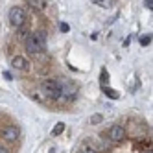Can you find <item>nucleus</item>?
Wrapping results in <instances>:
<instances>
[{
  "instance_id": "nucleus-1",
  "label": "nucleus",
  "mask_w": 153,
  "mask_h": 153,
  "mask_svg": "<svg viewBox=\"0 0 153 153\" xmlns=\"http://www.w3.org/2000/svg\"><path fill=\"white\" fill-rule=\"evenodd\" d=\"M46 31L45 30H37L33 33H30L26 37V50L30 53H39L46 48Z\"/></svg>"
},
{
  "instance_id": "nucleus-2",
  "label": "nucleus",
  "mask_w": 153,
  "mask_h": 153,
  "mask_svg": "<svg viewBox=\"0 0 153 153\" xmlns=\"http://www.w3.org/2000/svg\"><path fill=\"white\" fill-rule=\"evenodd\" d=\"M41 91H42V94H45L46 98H52V100H57V98H61L59 81H56V79H46V81H42Z\"/></svg>"
},
{
  "instance_id": "nucleus-3",
  "label": "nucleus",
  "mask_w": 153,
  "mask_h": 153,
  "mask_svg": "<svg viewBox=\"0 0 153 153\" xmlns=\"http://www.w3.org/2000/svg\"><path fill=\"white\" fill-rule=\"evenodd\" d=\"M24 20H26V11L22 7H19V6H13L11 9H9V24L15 26V28H20L24 24Z\"/></svg>"
},
{
  "instance_id": "nucleus-4",
  "label": "nucleus",
  "mask_w": 153,
  "mask_h": 153,
  "mask_svg": "<svg viewBox=\"0 0 153 153\" xmlns=\"http://www.w3.org/2000/svg\"><path fill=\"white\" fill-rule=\"evenodd\" d=\"M59 89H61V96H65L67 100H74V96H76V85L72 81H61L59 83Z\"/></svg>"
},
{
  "instance_id": "nucleus-5",
  "label": "nucleus",
  "mask_w": 153,
  "mask_h": 153,
  "mask_svg": "<svg viewBox=\"0 0 153 153\" xmlns=\"http://www.w3.org/2000/svg\"><path fill=\"white\" fill-rule=\"evenodd\" d=\"M0 137H2L4 140L13 142V140L19 138V127H15V126H6V127H2V131H0Z\"/></svg>"
},
{
  "instance_id": "nucleus-6",
  "label": "nucleus",
  "mask_w": 153,
  "mask_h": 153,
  "mask_svg": "<svg viewBox=\"0 0 153 153\" xmlns=\"http://www.w3.org/2000/svg\"><path fill=\"white\" fill-rule=\"evenodd\" d=\"M109 138H111L113 142H122L126 138V129L122 126H113L111 129H109Z\"/></svg>"
},
{
  "instance_id": "nucleus-7",
  "label": "nucleus",
  "mask_w": 153,
  "mask_h": 153,
  "mask_svg": "<svg viewBox=\"0 0 153 153\" xmlns=\"http://www.w3.org/2000/svg\"><path fill=\"white\" fill-rule=\"evenodd\" d=\"M11 67L17 68V70H28L30 68V65H28V59L22 57V56H15L11 59Z\"/></svg>"
},
{
  "instance_id": "nucleus-8",
  "label": "nucleus",
  "mask_w": 153,
  "mask_h": 153,
  "mask_svg": "<svg viewBox=\"0 0 153 153\" xmlns=\"http://www.w3.org/2000/svg\"><path fill=\"white\" fill-rule=\"evenodd\" d=\"M102 91L105 92V96L111 98V100H118V98H120V94H118L114 89H111V87H102Z\"/></svg>"
},
{
  "instance_id": "nucleus-9",
  "label": "nucleus",
  "mask_w": 153,
  "mask_h": 153,
  "mask_svg": "<svg viewBox=\"0 0 153 153\" xmlns=\"http://www.w3.org/2000/svg\"><path fill=\"white\" fill-rule=\"evenodd\" d=\"M28 4L31 7H37V9H46V6H48V2H45V0H30Z\"/></svg>"
},
{
  "instance_id": "nucleus-10",
  "label": "nucleus",
  "mask_w": 153,
  "mask_h": 153,
  "mask_svg": "<svg viewBox=\"0 0 153 153\" xmlns=\"http://www.w3.org/2000/svg\"><path fill=\"white\" fill-rule=\"evenodd\" d=\"M63 131H65V124H63V122H57L56 126H53V129H52V135H53V137H59Z\"/></svg>"
},
{
  "instance_id": "nucleus-11",
  "label": "nucleus",
  "mask_w": 153,
  "mask_h": 153,
  "mask_svg": "<svg viewBox=\"0 0 153 153\" xmlns=\"http://www.w3.org/2000/svg\"><path fill=\"white\" fill-rule=\"evenodd\" d=\"M100 81H102V87H109V72L103 68L102 74H100Z\"/></svg>"
},
{
  "instance_id": "nucleus-12",
  "label": "nucleus",
  "mask_w": 153,
  "mask_h": 153,
  "mask_svg": "<svg viewBox=\"0 0 153 153\" xmlns=\"http://www.w3.org/2000/svg\"><path fill=\"white\" fill-rule=\"evenodd\" d=\"M102 120H103V116H102L100 113H96V114H92V116L89 118V122H91L92 126H98V124H100V122H102Z\"/></svg>"
},
{
  "instance_id": "nucleus-13",
  "label": "nucleus",
  "mask_w": 153,
  "mask_h": 153,
  "mask_svg": "<svg viewBox=\"0 0 153 153\" xmlns=\"http://www.w3.org/2000/svg\"><path fill=\"white\" fill-rule=\"evenodd\" d=\"M92 4H98L100 7H111V4H113V2H109V0H94Z\"/></svg>"
},
{
  "instance_id": "nucleus-14",
  "label": "nucleus",
  "mask_w": 153,
  "mask_h": 153,
  "mask_svg": "<svg viewBox=\"0 0 153 153\" xmlns=\"http://www.w3.org/2000/svg\"><path fill=\"white\" fill-rule=\"evenodd\" d=\"M151 42V35H144V37H140V45L142 46H148Z\"/></svg>"
},
{
  "instance_id": "nucleus-15",
  "label": "nucleus",
  "mask_w": 153,
  "mask_h": 153,
  "mask_svg": "<svg viewBox=\"0 0 153 153\" xmlns=\"http://www.w3.org/2000/svg\"><path fill=\"white\" fill-rule=\"evenodd\" d=\"M81 153H98V149L92 148V146H85V148L81 149Z\"/></svg>"
},
{
  "instance_id": "nucleus-16",
  "label": "nucleus",
  "mask_w": 153,
  "mask_h": 153,
  "mask_svg": "<svg viewBox=\"0 0 153 153\" xmlns=\"http://www.w3.org/2000/svg\"><path fill=\"white\" fill-rule=\"evenodd\" d=\"M59 30H61V31H68V30H70V26H68L67 22H59Z\"/></svg>"
},
{
  "instance_id": "nucleus-17",
  "label": "nucleus",
  "mask_w": 153,
  "mask_h": 153,
  "mask_svg": "<svg viewBox=\"0 0 153 153\" xmlns=\"http://www.w3.org/2000/svg\"><path fill=\"white\" fill-rule=\"evenodd\" d=\"M144 6H146L148 9H153V2H151V0H146V2H144Z\"/></svg>"
},
{
  "instance_id": "nucleus-18",
  "label": "nucleus",
  "mask_w": 153,
  "mask_h": 153,
  "mask_svg": "<svg viewBox=\"0 0 153 153\" xmlns=\"http://www.w3.org/2000/svg\"><path fill=\"white\" fill-rule=\"evenodd\" d=\"M7 151H9V149H7L6 146H0V153H7Z\"/></svg>"
},
{
  "instance_id": "nucleus-19",
  "label": "nucleus",
  "mask_w": 153,
  "mask_h": 153,
  "mask_svg": "<svg viewBox=\"0 0 153 153\" xmlns=\"http://www.w3.org/2000/svg\"><path fill=\"white\" fill-rule=\"evenodd\" d=\"M4 78H6V79H13V78H11V74H9V72H4Z\"/></svg>"
},
{
  "instance_id": "nucleus-20",
  "label": "nucleus",
  "mask_w": 153,
  "mask_h": 153,
  "mask_svg": "<svg viewBox=\"0 0 153 153\" xmlns=\"http://www.w3.org/2000/svg\"><path fill=\"white\" fill-rule=\"evenodd\" d=\"M140 153H151V151H148V149H146V151H140Z\"/></svg>"
}]
</instances>
